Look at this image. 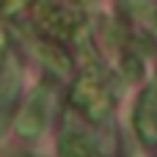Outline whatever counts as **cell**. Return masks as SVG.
Listing matches in <instances>:
<instances>
[{"mask_svg":"<svg viewBox=\"0 0 157 157\" xmlns=\"http://www.w3.org/2000/svg\"><path fill=\"white\" fill-rule=\"evenodd\" d=\"M72 99H75V105L83 108V113H86L91 121H102V119H108V113H110L108 88H105V83H102L94 72H88V75H83V77L77 80V86H75V91H72Z\"/></svg>","mask_w":157,"mask_h":157,"instance_id":"cell-1","label":"cell"},{"mask_svg":"<svg viewBox=\"0 0 157 157\" xmlns=\"http://www.w3.org/2000/svg\"><path fill=\"white\" fill-rule=\"evenodd\" d=\"M135 132H138L141 144L157 146V99H155V88H146L138 97V105H135Z\"/></svg>","mask_w":157,"mask_h":157,"instance_id":"cell-2","label":"cell"},{"mask_svg":"<svg viewBox=\"0 0 157 157\" xmlns=\"http://www.w3.org/2000/svg\"><path fill=\"white\" fill-rule=\"evenodd\" d=\"M44 108H47V91H36L33 99L28 102V108L22 110V116L17 121V130L22 135H28V138L39 135L41 127H44V119H47V110Z\"/></svg>","mask_w":157,"mask_h":157,"instance_id":"cell-3","label":"cell"},{"mask_svg":"<svg viewBox=\"0 0 157 157\" xmlns=\"http://www.w3.org/2000/svg\"><path fill=\"white\" fill-rule=\"evenodd\" d=\"M39 52H41V58H44V63H50L55 72H61V75H69V69H72V63H69V58L61 52V47H55V44H50V41H44V44H39Z\"/></svg>","mask_w":157,"mask_h":157,"instance_id":"cell-4","label":"cell"},{"mask_svg":"<svg viewBox=\"0 0 157 157\" xmlns=\"http://www.w3.org/2000/svg\"><path fill=\"white\" fill-rule=\"evenodd\" d=\"M91 141L86 138V135H77V132H66L63 138H61V155H94L97 149L94 146H88Z\"/></svg>","mask_w":157,"mask_h":157,"instance_id":"cell-5","label":"cell"},{"mask_svg":"<svg viewBox=\"0 0 157 157\" xmlns=\"http://www.w3.org/2000/svg\"><path fill=\"white\" fill-rule=\"evenodd\" d=\"M121 69H124V75H127L130 80H138V77H144V63H141V58H138V55H124V61H121Z\"/></svg>","mask_w":157,"mask_h":157,"instance_id":"cell-6","label":"cell"},{"mask_svg":"<svg viewBox=\"0 0 157 157\" xmlns=\"http://www.w3.org/2000/svg\"><path fill=\"white\" fill-rule=\"evenodd\" d=\"M28 3H30V0H0V11H3V14H17V11H22Z\"/></svg>","mask_w":157,"mask_h":157,"instance_id":"cell-7","label":"cell"},{"mask_svg":"<svg viewBox=\"0 0 157 157\" xmlns=\"http://www.w3.org/2000/svg\"><path fill=\"white\" fill-rule=\"evenodd\" d=\"M3 50H6V33L0 30V55H3Z\"/></svg>","mask_w":157,"mask_h":157,"instance_id":"cell-8","label":"cell"},{"mask_svg":"<svg viewBox=\"0 0 157 157\" xmlns=\"http://www.w3.org/2000/svg\"><path fill=\"white\" fill-rule=\"evenodd\" d=\"M72 3H77V6H83V3H86V0H72Z\"/></svg>","mask_w":157,"mask_h":157,"instance_id":"cell-9","label":"cell"},{"mask_svg":"<svg viewBox=\"0 0 157 157\" xmlns=\"http://www.w3.org/2000/svg\"><path fill=\"white\" fill-rule=\"evenodd\" d=\"M155 28H157V17H155Z\"/></svg>","mask_w":157,"mask_h":157,"instance_id":"cell-10","label":"cell"}]
</instances>
